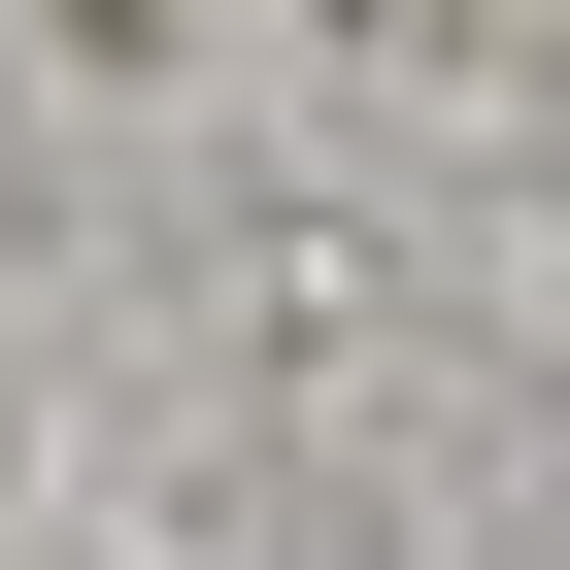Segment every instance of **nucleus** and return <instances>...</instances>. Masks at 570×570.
Here are the masks:
<instances>
[]
</instances>
